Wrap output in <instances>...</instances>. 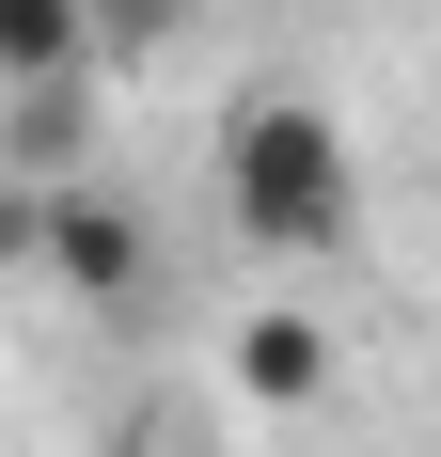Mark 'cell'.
<instances>
[{
  "mask_svg": "<svg viewBox=\"0 0 441 457\" xmlns=\"http://www.w3.org/2000/svg\"><path fill=\"white\" fill-rule=\"evenodd\" d=\"M32 253L79 284L95 316H158V237H142L127 189H47V205H32Z\"/></svg>",
  "mask_w": 441,
  "mask_h": 457,
  "instance_id": "cell-2",
  "label": "cell"
},
{
  "mask_svg": "<svg viewBox=\"0 0 441 457\" xmlns=\"http://www.w3.org/2000/svg\"><path fill=\"white\" fill-rule=\"evenodd\" d=\"M95 32H111V63H158L189 32V0H95Z\"/></svg>",
  "mask_w": 441,
  "mask_h": 457,
  "instance_id": "cell-5",
  "label": "cell"
},
{
  "mask_svg": "<svg viewBox=\"0 0 441 457\" xmlns=\"http://www.w3.org/2000/svg\"><path fill=\"white\" fill-rule=\"evenodd\" d=\"M220 378H237V411H315V395H331V331L315 316H237Z\"/></svg>",
  "mask_w": 441,
  "mask_h": 457,
  "instance_id": "cell-3",
  "label": "cell"
},
{
  "mask_svg": "<svg viewBox=\"0 0 441 457\" xmlns=\"http://www.w3.org/2000/svg\"><path fill=\"white\" fill-rule=\"evenodd\" d=\"M220 221L253 237V253H347V221H362V158H347V127L315 111V95H237L220 111Z\"/></svg>",
  "mask_w": 441,
  "mask_h": 457,
  "instance_id": "cell-1",
  "label": "cell"
},
{
  "mask_svg": "<svg viewBox=\"0 0 441 457\" xmlns=\"http://www.w3.org/2000/svg\"><path fill=\"white\" fill-rule=\"evenodd\" d=\"M79 47H111V32H95V0H0V79L32 95V111L79 79Z\"/></svg>",
  "mask_w": 441,
  "mask_h": 457,
  "instance_id": "cell-4",
  "label": "cell"
}]
</instances>
